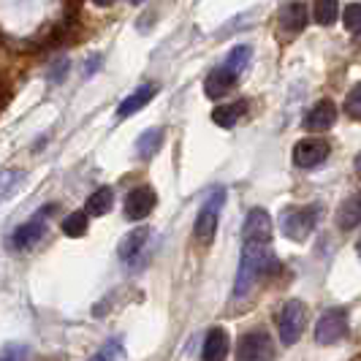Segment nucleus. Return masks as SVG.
<instances>
[{
    "label": "nucleus",
    "instance_id": "nucleus-25",
    "mask_svg": "<svg viewBox=\"0 0 361 361\" xmlns=\"http://www.w3.org/2000/svg\"><path fill=\"white\" fill-rule=\"evenodd\" d=\"M22 171H14V169H8V171H0V201L6 199V196H11L14 190H17V185L22 182Z\"/></svg>",
    "mask_w": 361,
    "mask_h": 361
},
{
    "label": "nucleus",
    "instance_id": "nucleus-21",
    "mask_svg": "<svg viewBox=\"0 0 361 361\" xmlns=\"http://www.w3.org/2000/svg\"><path fill=\"white\" fill-rule=\"evenodd\" d=\"M111 204H114L111 188H98L90 199H87L85 207H87V215H106L109 209H111Z\"/></svg>",
    "mask_w": 361,
    "mask_h": 361
},
{
    "label": "nucleus",
    "instance_id": "nucleus-8",
    "mask_svg": "<svg viewBox=\"0 0 361 361\" xmlns=\"http://www.w3.org/2000/svg\"><path fill=\"white\" fill-rule=\"evenodd\" d=\"M329 158V145L324 139H302L293 147V163L299 169H315Z\"/></svg>",
    "mask_w": 361,
    "mask_h": 361
},
{
    "label": "nucleus",
    "instance_id": "nucleus-10",
    "mask_svg": "<svg viewBox=\"0 0 361 361\" xmlns=\"http://www.w3.org/2000/svg\"><path fill=\"white\" fill-rule=\"evenodd\" d=\"M155 204H158L155 190H149V188H133L126 199V217L128 220H145L155 209Z\"/></svg>",
    "mask_w": 361,
    "mask_h": 361
},
{
    "label": "nucleus",
    "instance_id": "nucleus-30",
    "mask_svg": "<svg viewBox=\"0 0 361 361\" xmlns=\"http://www.w3.org/2000/svg\"><path fill=\"white\" fill-rule=\"evenodd\" d=\"M101 63H104V57H101V54H92L90 60H87V66H85V76H92V73L98 71Z\"/></svg>",
    "mask_w": 361,
    "mask_h": 361
},
{
    "label": "nucleus",
    "instance_id": "nucleus-13",
    "mask_svg": "<svg viewBox=\"0 0 361 361\" xmlns=\"http://www.w3.org/2000/svg\"><path fill=\"white\" fill-rule=\"evenodd\" d=\"M155 92H158L155 85H142V87H136L128 98L120 101V106H117V117H120V120H126V117H130V114H136L139 109H145L147 104L155 98Z\"/></svg>",
    "mask_w": 361,
    "mask_h": 361
},
{
    "label": "nucleus",
    "instance_id": "nucleus-15",
    "mask_svg": "<svg viewBox=\"0 0 361 361\" xmlns=\"http://www.w3.org/2000/svg\"><path fill=\"white\" fill-rule=\"evenodd\" d=\"M280 25L288 30V33H302L307 27V6L302 0H293L286 3L283 11H280Z\"/></svg>",
    "mask_w": 361,
    "mask_h": 361
},
{
    "label": "nucleus",
    "instance_id": "nucleus-11",
    "mask_svg": "<svg viewBox=\"0 0 361 361\" xmlns=\"http://www.w3.org/2000/svg\"><path fill=\"white\" fill-rule=\"evenodd\" d=\"M147 239H149V228H133V231H128V234L120 239V247H117L120 261L136 264V258L145 253Z\"/></svg>",
    "mask_w": 361,
    "mask_h": 361
},
{
    "label": "nucleus",
    "instance_id": "nucleus-34",
    "mask_svg": "<svg viewBox=\"0 0 361 361\" xmlns=\"http://www.w3.org/2000/svg\"><path fill=\"white\" fill-rule=\"evenodd\" d=\"M356 250H359V258H361V239L356 242Z\"/></svg>",
    "mask_w": 361,
    "mask_h": 361
},
{
    "label": "nucleus",
    "instance_id": "nucleus-22",
    "mask_svg": "<svg viewBox=\"0 0 361 361\" xmlns=\"http://www.w3.org/2000/svg\"><path fill=\"white\" fill-rule=\"evenodd\" d=\"M340 14V6H337V0H315V6H312V17L318 25H324L329 27L334 19Z\"/></svg>",
    "mask_w": 361,
    "mask_h": 361
},
{
    "label": "nucleus",
    "instance_id": "nucleus-32",
    "mask_svg": "<svg viewBox=\"0 0 361 361\" xmlns=\"http://www.w3.org/2000/svg\"><path fill=\"white\" fill-rule=\"evenodd\" d=\"M92 3H95V6H104V8H106V6H111L114 0H92Z\"/></svg>",
    "mask_w": 361,
    "mask_h": 361
},
{
    "label": "nucleus",
    "instance_id": "nucleus-6",
    "mask_svg": "<svg viewBox=\"0 0 361 361\" xmlns=\"http://www.w3.org/2000/svg\"><path fill=\"white\" fill-rule=\"evenodd\" d=\"M271 340L267 331H250L236 345V361H271Z\"/></svg>",
    "mask_w": 361,
    "mask_h": 361
},
{
    "label": "nucleus",
    "instance_id": "nucleus-17",
    "mask_svg": "<svg viewBox=\"0 0 361 361\" xmlns=\"http://www.w3.org/2000/svg\"><path fill=\"white\" fill-rule=\"evenodd\" d=\"M204 361H226L228 356V337L223 329H212L204 340Z\"/></svg>",
    "mask_w": 361,
    "mask_h": 361
},
{
    "label": "nucleus",
    "instance_id": "nucleus-27",
    "mask_svg": "<svg viewBox=\"0 0 361 361\" xmlns=\"http://www.w3.org/2000/svg\"><path fill=\"white\" fill-rule=\"evenodd\" d=\"M30 348L22 343H8L0 348V361H27Z\"/></svg>",
    "mask_w": 361,
    "mask_h": 361
},
{
    "label": "nucleus",
    "instance_id": "nucleus-9",
    "mask_svg": "<svg viewBox=\"0 0 361 361\" xmlns=\"http://www.w3.org/2000/svg\"><path fill=\"white\" fill-rule=\"evenodd\" d=\"M49 209H44V215H47ZM44 215L33 217V220H27V223H22L17 231L11 234V247L14 250H30V247H36L38 242L44 239L47 234V226H44Z\"/></svg>",
    "mask_w": 361,
    "mask_h": 361
},
{
    "label": "nucleus",
    "instance_id": "nucleus-28",
    "mask_svg": "<svg viewBox=\"0 0 361 361\" xmlns=\"http://www.w3.org/2000/svg\"><path fill=\"white\" fill-rule=\"evenodd\" d=\"M345 114L353 117V120H361V85H356L353 90L348 92V98H345Z\"/></svg>",
    "mask_w": 361,
    "mask_h": 361
},
{
    "label": "nucleus",
    "instance_id": "nucleus-35",
    "mask_svg": "<svg viewBox=\"0 0 361 361\" xmlns=\"http://www.w3.org/2000/svg\"><path fill=\"white\" fill-rule=\"evenodd\" d=\"M130 3H133V6H142V3H145V0H130Z\"/></svg>",
    "mask_w": 361,
    "mask_h": 361
},
{
    "label": "nucleus",
    "instance_id": "nucleus-31",
    "mask_svg": "<svg viewBox=\"0 0 361 361\" xmlns=\"http://www.w3.org/2000/svg\"><path fill=\"white\" fill-rule=\"evenodd\" d=\"M8 98H11V90H8V85H6V79L0 76V111L6 109V104H8Z\"/></svg>",
    "mask_w": 361,
    "mask_h": 361
},
{
    "label": "nucleus",
    "instance_id": "nucleus-19",
    "mask_svg": "<svg viewBox=\"0 0 361 361\" xmlns=\"http://www.w3.org/2000/svg\"><path fill=\"white\" fill-rule=\"evenodd\" d=\"M163 145V130L161 128H149L145 130L142 136H139V142H136V155L139 158H152Z\"/></svg>",
    "mask_w": 361,
    "mask_h": 361
},
{
    "label": "nucleus",
    "instance_id": "nucleus-20",
    "mask_svg": "<svg viewBox=\"0 0 361 361\" xmlns=\"http://www.w3.org/2000/svg\"><path fill=\"white\" fill-rule=\"evenodd\" d=\"M250 60H253V49L242 44V47H234V49L228 52V57L223 60V66H226L228 71L234 73V76H239V73H242L245 68H247V66H250Z\"/></svg>",
    "mask_w": 361,
    "mask_h": 361
},
{
    "label": "nucleus",
    "instance_id": "nucleus-29",
    "mask_svg": "<svg viewBox=\"0 0 361 361\" xmlns=\"http://www.w3.org/2000/svg\"><path fill=\"white\" fill-rule=\"evenodd\" d=\"M68 66H71V63H68V57H60L57 63H52V71H49V82H52V85H60V82L66 79V73H68Z\"/></svg>",
    "mask_w": 361,
    "mask_h": 361
},
{
    "label": "nucleus",
    "instance_id": "nucleus-3",
    "mask_svg": "<svg viewBox=\"0 0 361 361\" xmlns=\"http://www.w3.org/2000/svg\"><path fill=\"white\" fill-rule=\"evenodd\" d=\"M305 326H307V307L299 302V299H290L286 302V307L280 312V340L283 345H293L299 337H302V331H305Z\"/></svg>",
    "mask_w": 361,
    "mask_h": 361
},
{
    "label": "nucleus",
    "instance_id": "nucleus-23",
    "mask_svg": "<svg viewBox=\"0 0 361 361\" xmlns=\"http://www.w3.org/2000/svg\"><path fill=\"white\" fill-rule=\"evenodd\" d=\"M63 234L79 239V236L87 234V215L85 212H71V215L63 220Z\"/></svg>",
    "mask_w": 361,
    "mask_h": 361
},
{
    "label": "nucleus",
    "instance_id": "nucleus-7",
    "mask_svg": "<svg viewBox=\"0 0 361 361\" xmlns=\"http://www.w3.org/2000/svg\"><path fill=\"white\" fill-rule=\"evenodd\" d=\"M271 217L267 209L255 207L247 212L245 223H242V239L245 242H271Z\"/></svg>",
    "mask_w": 361,
    "mask_h": 361
},
{
    "label": "nucleus",
    "instance_id": "nucleus-33",
    "mask_svg": "<svg viewBox=\"0 0 361 361\" xmlns=\"http://www.w3.org/2000/svg\"><path fill=\"white\" fill-rule=\"evenodd\" d=\"M356 174H359V177H361V155H359V158H356Z\"/></svg>",
    "mask_w": 361,
    "mask_h": 361
},
{
    "label": "nucleus",
    "instance_id": "nucleus-16",
    "mask_svg": "<svg viewBox=\"0 0 361 361\" xmlns=\"http://www.w3.org/2000/svg\"><path fill=\"white\" fill-rule=\"evenodd\" d=\"M334 220H337V228H343V231H350V228L361 226V193L348 196V199L340 204Z\"/></svg>",
    "mask_w": 361,
    "mask_h": 361
},
{
    "label": "nucleus",
    "instance_id": "nucleus-18",
    "mask_svg": "<svg viewBox=\"0 0 361 361\" xmlns=\"http://www.w3.org/2000/svg\"><path fill=\"white\" fill-rule=\"evenodd\" d=\"M247 111V101H234V104H226V106H217L212 111V123L220 128H234L242 114Z\"/></svg>",
    "mask_w": 361,
    "mask_h": 361
},
{
    "label": "nucleus",
    "instance_id": "nucleus-2",
    "mask_svg": "<svg viewBox=\"0 0 361 361\" xmlns=\"http://www.w3.org/2000/svg\"><path fill=\"white\" fill-rule=\"evenodd\" d=\"M321 217V207L318 204H307V207H293V209H286L283 217H280V228L283 234L288 236L290 242H305L315 223Z\"/></svg>",
    "mask_w": 361,
    "mask_h": 361
},
{
    "label": "nucleus",
    "instance_id": "nucleus-12",
    "mask_svg": "<svg viewBox=\"0 0 361 361\" xmlns=\"http://www.w3.org/2000/svg\"><path fill=\"white\" fill-rule=\"evenodd\" d=\"M334 123H337V106H334L331 101H318V104L307 111L305 128L312 130V133H321V130H329Z\"/></svg>",
    "mask_w": 361,
    "mask_h": 361
},
{
    "label": "nucleus",
    "instance_id": "nucleus-5",
    "mask_svg": "<svg viewBox=\"0 0 361 361\" xmlns=\"http://www.w3.org/2000/svg\"><path fill=\"white\" fill-rule=\"evenodd\" d=\"M223 201H226V190H215V193L209 196V201L204 204V209L199 212V217H196V239H199L201 245H212L215 231H217V215H220Z\"/></svg>",
    "mask_w": 361,
    "mask_h": 361
},
{
    "label": "nucleus",
    "instance_id": "nucleus-14",
    "mask_svg": "<svg viewBox=\"0 0 361 361\" xmlns=\"http://www.w3.org/2000/svg\"><path fill=\"white\" fill-rule=\"evenodd\" d=\"M236 79H239V76H234L226 66H217L215 71L207 76V82H204L207 98H223V95L236 85Z\"/></svg>",
    "mask_w": 361,
    "mask_h": 361
},
{
    "label": "nucleus",
    "instance_id": "nucleus-1",
    "mask_svg": "<svg viewBox=\"0 0 361 361\" xmlns=\"http://www.w3.org/2000/svg\"><path fill=\"white\" fill-rule=\"evenodd\" d=\"M277 269V258L271 253L269 242H245V250H242V261H239V271H236V283H234V296L242 299L247 296L253 286L267 274V271Z\"/></svg>",
    "mask_w": 361,
    "mask_h": 361
},
{
    "label": "nucleus",
    "instance_id": "nucleus-26",
    "mask_svg": "<svg viewBox=\"0 0 361 361\" xmlns=\"http://www.w3.org/2000/svg\"><path fill=\"white\" fill-rule=\"evenodd\" d=\"M343 22L345 27H348V33H361V3H350V6H345L343 11Z\"/></svg>",
    "mask_w": 361,
    "mask_h": 361
},
{
    "label": "nucleus",
    "instance_id": "nucleus-24",
    "mask_svg": "<svg viewBox=\"0 0 361 361\" xmlns=\"http://www.w3.org/2000/svg\"><path fill=\"white\" fill-rule=\"evenodd\" d=\"M123 353H126L123 340H120V337H111L106 345H101V350H98V353H92L90 361H120L123 359Z\"/></svg>",
    "mask_w": 361,
    "mask_h": 361
},
{
    "label": "nucleus",
    "instance_id": "nucleus-4",
    "mask_svg": "<svg viewBox=\"0 0 361 361\" xmlns=\"http://www.w3.org/2000/svg\"><path fill=\"white\" fill-rule=\"evenodd\" d=\"M345 337H348V312L340 307L326 310L324 315L318 318V326H315V343L337 345Z\"/></svg>",
    "mask_w": 361,
    "mask_h": 361
},
{
    "label": "nucleus",
    "instance_id": "nucleus-36",
    "mask_svg": "<svg viewBox=\"0 0 361 361\" xmlns=\"http://www.w3.org/2000/svg\"><path fill=\"white\" fill-rule=\"evenodd\" d=\"M71 3H79V0H71Z\"/></svg>",
    "mask_w": 361,
    "mask_h": 361
}]
</instances>
